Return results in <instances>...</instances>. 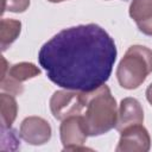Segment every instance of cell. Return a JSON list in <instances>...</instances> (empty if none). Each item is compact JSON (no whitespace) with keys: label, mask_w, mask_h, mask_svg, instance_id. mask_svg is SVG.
<instances>
[{"label":"cell","mask_w":152,"mask_h":152,"mask_svg":"<svg viewBox=\"0 0 152 152\" xmlns=\"http://www.w3.org/2000/svg\"><path fill=\"white\" fill-rule=\"evenodd\" d=\"M129 17L135 21L140 32L152 37V0H132Z\"/></svg>","instance_id":"cell-10"},{"label":"cell","mask_w":152,"mask_h":152,"mask_svg":"<svg viewBox=\"0 0 152 152\" xmlns=\"http://www.w3.org/2000/svg\"><path fill=\"white\" fill-rule=\"evenodd\" d=\"M151 147V138L142 124L129 126L120 132L116 152H147Z\"/></svg>","instance_id":"cell-7"},{"label":"cell","mask_w":152,"mask_h":152,"mask_svg":"<svg viewBox=\"0 0 152 152\" xmlns=\"http://www.w3.org/2000/svg\"><path fill=\"white\" fill-rule=\"evenodd\" d=\"M59 135L64 151H83L88 134L86 133L82 115H71L62 120Z\"/></svg>","instance_id":"cell-6"},{"label":"cell","mask_w":152,"mask_h":152,"mask_svg":"<svg viewBox=\"0 0 152 152\" xmlns=\"http://www.w3.org/2000/svg\"><path fill=\"white\" fill-rule=\"evenodd\" d=\"M144 122V110L140 102L134 97H125L120 102L118 120L115 125V129L121 132L122 129L139 125Z\"/></svg>","instance_id":"cell-9"},{"label":"cell","mask_w":152,"mask_h":152,"mask_svg":"<svg viewBox=\"0 0 152 152\" xmlns=\"http://www.w3.org/2000/svg\"><path fill=\"white\" fill-rule=\"evenodd\" d=\"M21 23L15 19L4 18L0 21V48L5 51L20 34Z\"/></svg>","instance_id":"cell-12"},{"label":"cell","mask_w":152,"mask_h":152,"mask_svg":"<svg viewBox=\"0 0 152 152\" xmlns=\"http://www.w3.org/2000/svg\"><path fill=\"white\" fill-rule=\"evenodd\" d=\"M1 62L0 88L11 95H20L24 91L23 82L40 75V69L33 63L20 62L8 66L5 57H1Z\"/></svg>","instance_id":"cell-4"},{"label":"cell","mask_w":152,"mask_h":152,"mask_svg":"<svg viewBox=\"0 0 152 152\" xmlns=\"http://www.w3.org/2000/svg\"><path fill=\"white\" fill-rule=\"evenodd\" d=\"M48 1H50V2H62V1H65V0H48Z\"/></svg>","instance_id":"cell-15"},{"label":"cell","mask_w":152,"mask_h":152,"mask_svg":"<svg viewBox=\"0 0 152 152\" xmlns=\"http://www.w3.org/2000/svg\"><path fill=\"white\" fill-rule=\"evenodd\" d=\"M30 6V0H1V14L6 11L13 13H23Z\"/></svg>","instance_id":"cell-13"},{"label":"cell","mask_w":152,"mask_h":152,"mask_svg":"<svg viewBox=\"0 0 152 152\" xmlns=\"http://www.w3.org/2000/svg\"><path fill=\"white\" fill-rule=\"evenodd\" d=\"M86 91L57 90L50 99V109L55 119L64 120L71 115H81L84 109Z\"/></svg>","instance_id":"cell-5"},{"label":"cell","mask_w":152,"mask_h":152,"mask_svg":"<svg viewBox=\"0 0 152 152\" xmlns=\"http://www.w3.org/2000/svg\"><path fill=\"white\" fill-rule=\"evenodd\" d=\"M18 113V104L14 95L2 93L0 95V114H1V129H10L14 122Z\"/></svg>","instance_id":"cell-11"},{"label":"cell","mask_w":152,"mask_h":152,"mask_svg":"<svg viewBox=\"0 0 152 152\" xmlns=\"http://www.w3.org/2000/svg\"><path fill=\"white\" fill-rule=\"evenodd\" d=\"M146 99H147V101L150 102V104L152 106V83L147 87V89H146Z\"/></svg>","instance_id":"cell-14"},{"label":"cell","mask_w":152,"mask_h":152,"mask_svg":"<svg viewBox=\"0 0 152 152\" xmlns=\"http://www.w3.org/2000/svg\"><path fill=\"white\" fill-rule=\"evenodd\" d=\"M152 72V50L144 45L128 48L116 68L119 84L128 90L139 88Z\"/></svg>","instance_id":"cell-3"},{"label":"cell","mask_w":152,"mask_h":152,"mask_svg":"<svg viewBox=\"0 0 152 152\" xmlns=\"http://www.w3.org/2000/svg\"><path fill=\"white\" fill-rule=\"evenodd\" d=\"M51 126L40 116H27L21 121L19 134L30 145H44L51 139Z\"/></svg>","instance_id":"cell-8"},{"label":"cell","mask_w":152,"mask_h":152,"mask_svg":"<svg viewBox=\"0 0 152 152\" xmlns=\"http://www.w3.org/2000/svg\"><path fill=\"white\" fill-rule=\"evenodd\" d=\"M114 39L96 24L64 28L39 50L38 62L51 82L69 90L103 86L116 59Z\"/></svg>","instance_id":"cell-1"},{"label":"cell","mask_w":152,"mask_h":152,"mask_svg":"<svg viewBox=\"0 0 152 152\" xmlns=\"http://www.w3.org/2000/svg\"><path fill=\"white\" fill-rule=\"evenodd\" d=\"M118 106L108 86L103 84L95 90L86 91L82 120L88 137L102 135L115 128Z\"/></svg>","instance_id":"cell-2"}]
</instances>
